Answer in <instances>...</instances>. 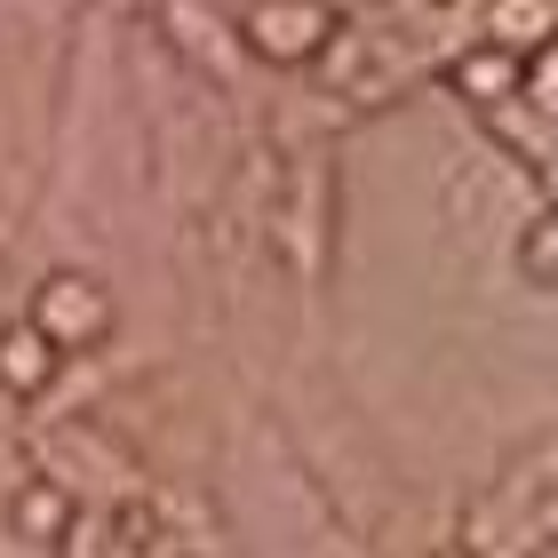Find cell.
Returning a JSON list of instances; mask_svg holds the SVG:
<instances>
[{"label":"cell","instance_id":"6da1fadb","mask_svg":"<svg viewBox=\"0 0 558 558\" xmlns=\"http://www.w3.org/2000/svg\"><path fill=\"white\" fill-rule=\"evenodd\" d=\"M33 327H40V343L57 351V360H81V351H96L112 336V295L96 288L88 271H48L33 288Z\"/></svg>","mask_w":558,"mask_h":558},{"label":"cell","instance_id":"7a4b0ae2","mask_svg":"<svg viewBox=\"0 0 558 558\" xmlns=\"http://www.w3.org/2000/svg\"><path fill=\"white\" fill-rule=\"evenodd\" d=\"M240 33L256 40V57L271 64H303L336 40V9H312V0H264V9L240 16Z\"/></svg>","mask_w":558,"mask_h":558},{"label":"cell","instance_id":"3957f363","mask_svg":"<svg viewBox=\"0 0 558 558\" xmlns=\"http://www.w3.org/2000/svg\"><path fill=\"white\" fill-rule=\"evenodd\" d=\"M447 88L463 96V105H478V112H511V96L526 88V64L487 40V48H463V57L447 64Z\"/></svg>","mask_w":558,"mask_h":558},{"label":"cell","instance_id":"277c9868","mask_svg":"<svg viewBox=\"0 0 558 558\" xmlns=\"http://www.w3.org/2000/svg\"><path fill=\"white\" fill-rule=\"evenodd\" d=\"M9 519H16V535H24V543H57V550H64L72 526H81V511H72V487H64V478H24L16 502H9Z\"/></svg>","mask_w":558,"mask_h":558},{"label":"cell","instance_id":"5b68a950","mask_svg":"<svg viewBox=\"0 0 558 558\" xmlns=\"http://www.w3.org/2000/svg\"><path fill=\"white\" fill-rule=\"evenodd\" d=\"M57 367H64V360L40 343V327H33V319L0 327V391H9V399H40Z\"/></svg>","mask_w":558,"mask_h":558},{"label":"cell","instance_id":"8992f818","mask_svg":"<svg viewBox=\"0 0 558 558\" xmlns=\"http://www.w3.org/2000/svg\"><path fill=\"white\" fill-rule=\"evenodd\" d=\"M487 33H495V48H526V57H543V48L558 40V9H487Z\"/></svg>","mask_w":558,"mask_h":558},{"label":"cell","instance_id":"52a82bcc","mask_svg":"<svg viewBox=\"0 0 558 558\" xmlns=\"http://www.w3.org/2000/svg\"><path fill=\"white\" fill-rule=\"evenodd\" d=\"M519 264H526V279H543V288H558V208L526 223V240H519Z\"/></svg>","mask_w":558,"mask_h":558},{"label":"cell","instance_id":"ba28073f","mask_svg":"<svg viewBox=\"0 0 558 558\" xmlns=\"http://www.w3.org/2000/svg\"><path fill=\"white\" fill-rule=\"evenodd\" d=\"M526 96H535V105L558 120V40L543 48V57H526Z\"/></svg>","mask_w":558,"mask_h":558}]
</instances>
